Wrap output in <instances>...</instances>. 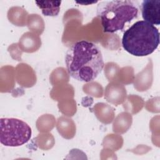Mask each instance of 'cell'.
Here are the masks:
<instances>
[{"instance_id": "4", "label": "cell", "mask_w": 160, "mask_h": 160, "mask_svg": "<svg viewBox=\"0 0 160 160\" xmlns=\"http://www.w3.org/2000/svg\"><path fill=\"white\" fill-rule=\"evenodd\" d=\"M31 127L24 121L14 118L0 119V142L5 146L18 147L28 142L31 137Z\"/></svg>"}, {"instance_id": "6", "label": "cell", "mask_w": 160, "mask_h": 160, "mask_svg": "<svg viewBox=\"0 0 160 160\" xmlns=\"http://www.w3.org/2000/svg\"><path fill=\"white\" fill-rule=\"evenodd\" d=\"M35 3L44 16H56L59 12L61 1H35Z\"/></svg>"}, {"instance_id": "2", "label": "cell", "mask_w": 160, "mask_h": 160, "mask_svg": "<svg viewBox=\"0 0 160 160\" xmlns=\"http://www.w3.org/2000/svg\"><path fill=\"white\" fill-rule=\"evenodd\" d=\"M159 44L158 29L144 20L134 22L125 31L122 38V46L124 50L134 56L150 55Z\"/></svg>"}, {"instance_id": "3", "label": "cell", "mask_w": 160, "mask_h": 160, "mask_svg": "<svg viewBox=\"0 0 160 160\" xmlns=\"http://www.w3.org/2000/svg\"><path fill=\"white\" fill-rule=\"evenodd\" d=\"M138 8L134 1H105L97 6V16L101 19L104 32L122 31L126 23L138 17Z\"/></svg>"}, {"instance_id": "5", "label": "cell", "mask_w": 160, "mask_h": 160, "mask_svg": "<svg viewBox=\"0 0 160 160\" xmlns=\"http://www.w3.org/2000/svg\"><path fill=\"white\" fill-rule=\"evenodd\" d=\"M141 8L144 21L153 25L160 24L159 0H144L141 3Z\"/></svg>"}, {"instance_id": "1", "label": "cell", "mask_w": 160, "mask_h": 160, "mask_svg": "<svg viewBox=\"0 0 160 160\" xmlns=\"http://www.w3.org/2000/svg\"><path fill=\"white\" fill-rule=\"evenodd\" d=\"M65 62L69 74L82 82L95 79L104 68V61L99 48L85 40L72 44L66 52Z\"/></svg>"}]
</instances>
